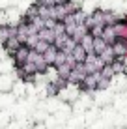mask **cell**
<instances>
[{"mask_svg": "<svg viewBox=\"0 0 127 129\" xmlns=\"http://www.w3.org/2000/svg\"><path fill=\"white\" fill-rule=\"evenodd\" d=\"M26 62H30V64L36 66L37 75H39V73H47V69H49V66H47V62H45V58H43V54H41V52H37V51H34V49H30L28 60H26Z\"/></svg>", "mask_w": 127, "mask_h": 129, "instance_id": "2", "label": "cell"}, {"mask_svg": "<svg viewBox=\"0 0 127 129\" xmlns=\"http://www.w3.org/2000/svg\"><path fill=\"white\" fill-rule=\"evenodd\" d=\"M97 56H99V60H101L103 64H112V62L116 60V56H114V51H112V47H110V45H108L107 49H105L103 52H99Z\"/></svg>", "mask_w": 127, "mask_h": 129, "instance_id": "11", "label": "cell"}, {"mask_svg": "<svg viewBox=\"0 0 127 129\" xmlns=\"http://www.w3.org/2000/svg\"><path fill=\"white\" fill-rule=\"evenodd\" d=\"M67 39H69V36H67V34H58V36H54V41H52V45L58 49V51H62Z\"/></svg>", "mask_w": 127, "mask_h": 129, "instance_id": "16", "label": "cell"}, {"mask_svg": "<svg viewBox=\"0 0 127 129\" xmlns=\"http://www.w3.org/2000/svg\"><path fill=\"white\" fill-rule=\"evenodd\" d=\"M69 0H54V6H64V4H67Z\"/></svg>", "mask_w": 127, "mask_h": 129, "instance_id": "20", "label": "cell"}, {"mask_svg": "<svg viewBox=\"0 0 127 129\" xmlns=\"http://www.w3.org/2000/svg\"><path fill=\"white\" fill-rule=\"evenodd\" d=\"M19 47H21V41L17 39V36H11V38H8L6 41H4V49H6L10 54H13Z\"/></svg>", "mask_w": 127, "mask_h": 129, "instance_id": "10", "label": "cell"}, {"mask_svg": "<svg viewBox=\"0 0 127 129\" xmlns=\"http://www.w3.org/2000/svg\"><path fill=\"white\" fill-rule=\"evenodd\" d=\"M103 66H105V64L99 60L97 54L88 52V56H86V60H84V68H86V71H88V73H95V71H99Z\"/></svg>", "mask_w": 127, "mask_h": 129, "instance_id": "3", "label": "cell"}, {"mask_svg": "<svg viewBox=\"0 0 127 129\" xmlns=\"http://www.w3.org/2000/svg\"><path fill=\"white\" fill-rule=\"evenodd\" d=\"M51 43H47V41H43V39H37V43L34 45V51H37V52H45L47 51V47H49Z\"/></svg>", "mask_w": 127, "mask_h": 129, "instance_id": "19", "label": "cell"}, {"mask_svg": "<svg viewBox=\"0 0 127 129\" xmlns=\"http://www.w3.org/2000/svg\"><path fill=\"white\" fill-rule=\"evenodd\" d=\"M123 41H125V47H127V39H123Z\"/></svg>", "mask_w": 127, "mask_h": 129, "instance_id": "21", "label": "cell"}, {"mask_svg": "<svg viewBox=\"0 0 127 129\" xmlns=\"http://www.w3.org/2000/svg\"><path fill=\"white\" fill-rule=\"evenodd\" d=\"M69 60V52H64V51H58V54H56V60H54V68L60 64H64V62Z\"/></svg>", "mask_w": 127, "mask_h": 129, "instance_id": "18", "label": "cell"}, {"mask_svg": "<svg viewBox=\"0 0 127 129\" xmlns=\"http://www.w3.org/2000/svg\"><path fill=\"white\" fill-rule=\"evenodd\" d=\"M41 54H43V58H45L47 66H49V68H54V60H56V54H58V49H56L54 45H49L47 51L41 52Z\"/></svg>", "mask_w": 127, "mask_h": 129, "instance_id": "7", "label": "cell"}, {"mask_svg": "<svg viewBox=\"0 0 127 129\" xmlns=\"http://www.w3.org/2000/svg\"><path fill=\"white\" fill-rule=\"evenodd\" d=\"M110 47H112V51H114V56H116V58H125L127 47H125V41H123V39H116Z\"/></svg>", "mask_w": 127, "mask_h": 129, "instance_id": "8", "label": "cell"}, {"mask_svg": "<svg viewBox=\"0 0 127 129\" xmlns=\"http://www.w3.org/2000/svg\"><path fill=\"white\" fill-rule=\"evenodd\" d=\"M125 23H127V17H125Z\"/></svg>", "mask_w": 127, "mask_h": 129, "instance_id": "22", "label": "cell"}, {"mask_svg": "<svg viewBox=\"0 0 127 129\" xmlns=\"http://www.w3.org/2000/svg\"><path fill=\"white\" fill-rule=\"evenodd\" d=\"M110 68H112V71H114V75L123 73V71H125V60H123V58H116V60L110 64Z\"/></svg>", "mask_w": 127, "mask_h": 129, "instance_id": "15", "label": "cell"}, {"mask_svg": "<svg viewBox=\"0 0 127 129\" xmlns=\"http://www.w3.org/2000/svg\"><path fill=\"white\" fill-rule=\"evenodd\" d=\"M78 43H80V45L86 49V52H92V43H94V38H92L90 32H88V34H84V36H82V39H80Z\"/></svg>", "mask_w": 127, "mask_h": 129, "instance_id": "17", "label": "cell"}, {"mask_svg": "<svg viewBox=\"0 0 127 129\" xmlns=\"http://www.w3.org/2000/svg\"><path fill=\"white\" fill-rule=\"evenodd\" d=\"M107 41H105L103 38H94V43H92V52L94 54H99V52H103L105 49H107Z\"/></svg>", "mask_w": 127, "mask_h": 129, "instance_id": "12", "label": "cell"}, {"mask_svg": "<svg viewBox=\"0 0 127 129\" xmlns=\"http://www.w3.org/2000/svg\"><path fill=\"white\" fill-rule=\"evenodd\" d=\"M86 75H88V71H86V68H84V62H77V64L73 66L69 77H67V84L69 82L71 84H80L82 81H84Z\"/></svg>", "mask_w": 127, "mask_h": 129, "instance_id": "1", "label": "cell"}, {"mask_svg": "<svg viewBox=\"0 0 127 129\" xmlns=\"http://www.w3.org/2000/svg\"><path fill=\"white\" fill-rule=\"evenodd\" d=\"M11 36H15V26H10V24L0 26V39H2V43L6 41L8 38H11Z\"/></svg>", "mask_w": 127, "mask_h": 129, "instance_id": "13", "label": "cell"}, {"mask_svg": "<svg viewBox=\"0 0 127 129\" xmlns=\"http://www.w3.org/2000/svg\"><path fill=\"white\" fill-rule=\"evenodd\" d=\"M37 38L39 39H43V41H47V43H51L52 45V41H54V32H52L51 28H41L37 32Z\"/></svg>", "mask_w": 127, "mask_h": 129, "instance_id": "14", "label": "cell"}, {"mask_svg": "<svg viewBox=\"0 0 127 129\" xmlns=\"http://www.w3.org/2000/svg\"><path fill=\"white\" fill-rule=\"evenodd\" d=\"M28 52H30V49L26 45H21L15 52H13V64H15L17 69H19L23 64H26V60H28Z\"/></svg>", "mask_w": 127, "mask_h": 129, "instance_id": "4", "label": "cell"}, {"mask_svg": "<svg viewBox=\"0 0 127 129\" xmlns=\"http://www.w3.org/2000/svg\"><path fill=\"white\" fill-rule=\"evenodd\" d=\"M114 34L118 39H127V23H125V17L123 19H118L114 24Z\"/></svg>", "mask_w": 127, "mask_h": 129, "instance_id": "5", "label": "cell"}, {"mask_svg": "<svg viewBox=\"0 0 127 129\" xmlns=\"http://www.w3.org/2000/svg\"><path fill=\"white\" fill-rule=\"evenodd\" d=\"M99 38H103L105 41H107V45H112V43L116 41V34H114V26L112 24H107V26H103V32H101V36Z\"/></svg>", "mask_w": 127, "mask_h": 129, "instance_id": "6", "label": "cell"}, {"mask_svg": "<svg viewBox=\"0 0 127 129\" xmlns=\"http://www.w3.org/2000/svg\"><path fill=\"white\" fill-rule=\"evenodd\" d=\"M69 54L73 56V60H75V62H84V60H86V56H88V52H86V49L82 47L80 43H77Z\"/></svg>", "mask_w": 127, "mask_h": 129, "instance_id": "9", "label": "cell"}]
</instances>
